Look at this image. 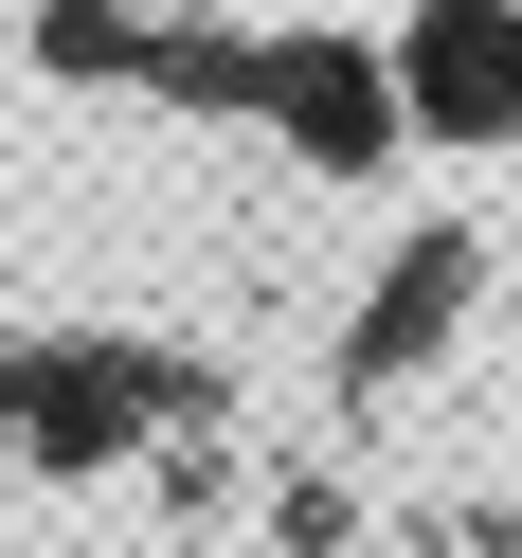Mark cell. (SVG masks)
Listing matches in <instances>:
<instances>
[{
  "label": "cell",
  "mask_w": 522,
  "mask_h": 558,
  "mask_svg": "<svg viewBox=\"0 0 522 558\" xmlns=\"http://www.w3.org/2000/svg\"><path fill=\"white\" fill-rule=\"evenodd\" d=\"M397 109L450 126V145H505L522 126V0H433L397 54Z\"/></svg>",
  "instance_id": "cell-1"
},
{
  "label": "cell",
  "mask_w": 522,
  "mask_h": 558,
  "mask_svg": "<svg viewBox=\"0 0 522 558\" xmlns=\"http://www.w3.org/2000/svg\"><path fill=\"white\" fill-rule=\"evenodd\" d=\"M469 289H486V234H414V253L378 270V306L342 325V397H397V378L469 325Z\"/></svg>",
  "instance_id": "cell-2"
},
{
  "label": "cell",
  "mask_w": 522,
  "mask_h": 558,
  "mask_svg": "<svg viewBox=\"0 0 522 558\" xmlns=\"http://www.w3.org/2000/svg\"><path fill=\"white\" fill-rule=\"evenodd\" d=\"M0 486H19V433H0Z\"/></svg>",
  "instance_id": "cell-3"
}]
</instances>
